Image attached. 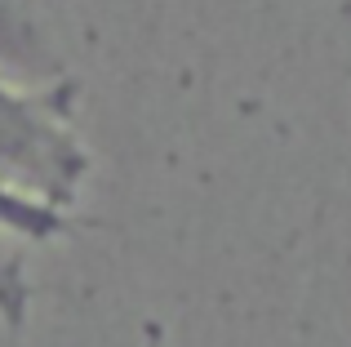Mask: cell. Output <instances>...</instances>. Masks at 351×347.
Here are the masks:
<instances>
[{
    "mask_svg": "<svg viewBox=\"0 0 351 347\" xmlns=\"http://www.w3.org/2000/svg\"><path fill=\"white\" fill-rule=\"evenodd\" d=\"M58 227H62V209L45 205V200H32V196H23V191L0 182V232L27 236V241H45Z\"/></svg>",
    "mask_w": 351,
    "mask_h": 347,
    "instance_id": "1",
    "label": "cell"
}]
</instances>
